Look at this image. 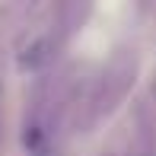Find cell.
<instances>
[{"label":"cell","instance_id":"6da1fadb","mask_svg":"<svg viewBox=\"0 0 156 156\" xmlns=\"http://www.w3.org/2000/svg\"><path fill=\"white\" fill-rule=\"evenodd\" d=\"M45 61H48V41L45 38L35 41V45H29L23 54H19V67H23V70H38Z\"/></svg>","mask_w":156,"mask_h":156}]
</instances>
